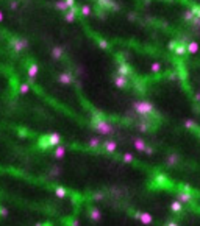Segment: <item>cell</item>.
<instances>
[{"label":"cell","mask_w":200,"mask_h":226,"mask_svg":"<svg viewBox=\"0 0 200 226\" xmlns=\"http://www.w3.org/2000/svg\"><path fill=\"white\" fill-rule=\"evenodd\" d=\"M135 109L139 115H148V114H152L153 112V106L152 103H148V102H136L135 103Z\"/></svg>","instance_id":"obj_1"},{"label":"cell","mask_w":200,"mask_h":226,"mask_svg":"<svg viewBox=\"0 0 200 226\" xmlns=\"http://www.w3.org/2000/svg\"><path fill=\"white\" fill-rule=\"evenodd\" d=\"M94 128L98 131V133H102V134H108V133H111V125L110 123H106L105 120H95L94 122Z\"/></svg>","instance_id":"obj_2"},{"label":"cell","mask_w":200,"mask_h":226,"mask_svg":"<svg viewBox=\"0 0 200 226\" xmlns=\"http://www.w3.org/2000/svg\"><path fill=\"white\" fill-rule=\"evenodd\" d=\"M60 136L58 134H50V136H45V137H42V140H41V145H44V147H53V145H56V143H60Z\"/></svg>","instance_id":"obj_3"},{"label":"cell","mask_w":200,"mask_h":226,"mask_svg":"<svg viewBox=\"0 0 200 226\" xmlns=\"http://www.w3.org/2000/svg\"><path fill=\"white\" fill-rule=\"evenodd\" d=\"M169 48H173L177 55H185L186 53V45L183 44V41H175L169 44Z\"/></svg>","instance_id":"obj_4"},{"label":"cell","mask_w":200,"mask_h":226,"mask_svg":"<svg viewBox=\"0 0 200 226\" xmlns=\"http://www.w3.org/2000/svg\"><path fill=\"white\" fill-rule=\"evenodd\" d=\"M13 47H14L16 52H22V50L27 47V41H25V39H14L13 41Z\"/></svg>","instance_id":"obj_5"},{"label":"cell","mask_w":200,"mask_h":226,"mask_svg":"<svg viewBox=\"0 0 200 226\" xmlns=\"http://www.w3.org/2000/svg\"><path fill=\"white\" fill-rule=\"evenodd\" d=\"M114 84L119 87V89H125L128 84V80L125 78V77H120V75H117V77L114 78Z\"/></svg>","instance_id":"obj_6"},{"label":"cell","mask_w":200,"mask_h":226,"mask_svg":"<svg viewBox=\"0 0 200 226\" xmlns=\"http://www.w3.org/2000/svg\"><path fill=\"white\" fill-rule=\"evenodd\" d=\"M198 52V44L195 41H191L186 44V53H191V55H195Z\"/></svg>","instance_id":"obj_7"},{"label":"cell","mask_w":200,"mask_h":226,"mask_svg":"<svg viewBox=\"0 0 200 226\" xmlns=\"http://www.w3.org/2000/svg\"><path fill=\"white\" fill-rule=\"evenodd\" d=\"M117 72H119L120 77H125V78H127L128 73H130V67H128L127 64H119V66H117Z\"/></svg>","instance_id":"obj_8"},{"label":"cell","mask_w":200,"mask_h":226,"mask_svg":"<svg viewBox=\"0 0 200 226\" xmlns=\"http://www.w3.org/2000/svg\"><path fill=\"white\" fill-rule=\"evenodd\" d=\"M75 16H77V8H70L67 13H66V16H64V19L67 20V22H73L75 20Z\"/></svg>","instance_id":"obj_9"},{"label":"cell","mask_w":200,"mask_h":226,"mask_svg":"<svg viewBox=\"0 0 200 226\" xmlns=\"http://www.w3.org/2000/svg\"><path fill=\"white\" fill-rule=\"evenodd\" d=\"M135 147L138 148V150H141V151H147V153H152V150H150V148H147L145 147V143L141 140V139H136L135 140Z\"/></svg>","instance_id":"obj_10"},{"label":"cell","mask_w":200,"mask_h":226,"mask_svg":"<svg viewBox=\"0 0 200 226\" xmlns=\"http://www.w3.org/2000/svg\"><path fill=\"white\" fill-rule=\"evenodd\" d=\"M58 80L61 83H64V84H69V83H72V75L70 73H61L58 77Z\"/></svg>","instance_id":"obj_11"},{"label":"cell","mask_w":200,"mask_h":226,"mask_svg":"<svg viewBox=\"0 0 200 226\" xmlns=\"http://www.w3.org/2000/svg\"><path fill=\"white\" fill-rule=\"evenodd\" d=\"M116 142H113V140H106L105 142V150H106V151L108 153H114L116 151Z\"/></svg>","instance_id":"obj_12"},{"label":"cell","mask_w":200,"mask_h":226,"mask_svg":"<svg viewBox=\"0 0 200 226\" xmlns=\"http://www.w3.org/2000/svg\"><path fill=\"white\" fill-rule=\"evenodd\" d=\"M36 75H38V66L36 64H31L28 67V77L30 78H36Z\"/></svg>","instance_id":"obj_13"},{"label":"cell","mask_w":200,"mask_h":226,"mask_svg":"<svg viewBox=\"0 0 200 226\" xmlns=\"http://www.w3.org/2000/svg\"><path fill=\"white\" fill-rule=\"evenodd\" d=\"M80 13H81L85 17H88V16H91V14H92V8H91L89 5H83V6L80 8Z\"/></svg>","instance_id":"obj_14"},{"label":"cell","mask_w":200,"mask_h":226,"mask_svg":"<svg viewBox=\"0 0 200 226\" xmlns=\"http://www.w3.org/2000/svg\"><path fill=\"white\" fill-rule=\"evenodd\" d=\"M189 11H191V14H192L194 17H198V19H200V5H192Z\"/></svg>","instance_id":"obj_15"},{"label":"cell","mask_w":200,"mask_h":226,"mask_svg":"<svg viewBox=\"0 0 200 226\" xmlns=\"http://www.w3.org/2000/svg\"><path fill=\"white\" fill-rule=\"evenodd\" d=\"M139 218H141V221H144V223H152V217H150V214H147V212H144V214H139Z\"/></svg>","instance_id":"obj_16"},{"label":"cell","mask_w":200,"mask_h":226,"mask_svg":"<svg viewBox=\"0 0 200 226\" xmlns=\"http://www.w3.org/2000/svg\"><path fill=\"white\" fill-rule=\"evenodd\" d=\"M56 10H60V11H66L67 10V5H66V2L64 0H60V2H56Z\"/></svg>","instance_id":"obj_17"},{"label":"cell","mask_w":200,"mask_h":226,"mask_svg":"<svg viewBox=\"0 0 200 226\" xmlns=\"http://www.w3.org/2000/svg\"><path fill=\"white\" fill-rule=\"evenodd\" d=\"M52 55H53V58H60V56L63 55V48H61V47H55V48L52 50Z\"/></svg>","instance_id":"obj_18"},{"label":"cell","mask_w":200,"mask_h":226,"mask_svg":"<svg viewBox=\"0 0 200 226\" xmlns=\"http://www.w3.org/2000/svg\"><path fill=\"white\" fill-rule=\"evenodd\" d=\"M178 198L181 200L183 203H189V200H191V195H188V193H180V195H178ZM181 201H180V203H181Z\"/></svg>","instance_id":"obj_19"},{"label":"cell","mask_w":200,"mask_h":226,"mask_svg":"<svg viewBox=\"0 0 200 226\" xmlns=\"http://www.w3.org/2000/svg\"><path fill=\"white\" fill-rule=\"evenodd\" d=\"M64 151H66V150H64L63 147H58V148L55 150V153H53V155H55L56 158H61V156H64Z\"/></svg>","instance_id":"obj_20"},{"label":"cell","mask_w":200,"mask_h":226,"mask_svg":"<svg viewBox=\"0 0 200 226\" xmlns=\"http://www.w3.org/2000/svg\"><path fill=\"white\" fill-rule=\"evenodd\" d=\"M28 89H30V86H28V84H22V86L19 87V92H20V94H27V92H28Z\"/></svg>","instance_id":"obj_21"},{"label":"cell","mask_w":200,"mask_h":226,"mask_svg":"<svg viewBox=\"0 0 200 226\" xmlns=\"http://www.w3.org/2000/svg\"><path fill=\"white\" fill-rule=\"evenodd\" d=\"M172 211H181V203L180 201L172 203Z\"/></svg>","instance_id":"obj_22"},{"label":"cell","mask_w":200,"mask_h":226,"mask_svg":"<svg viewBox=\"0 0 200 226\" xmlns=\"http://www.w3.org/2000/svg\"><path fill=\"white\" fill-rule=\"evenodd\" d=\"M55 193H56L58 196H64V195H66V190H64L63 187H56V190H55Z\"/></svg>","instance_id":"obj_23"},{"label":"cell","mask_w":200,"mask_h":226,"mask_svg":"<svg viewBox=\"0 0 200 226\" xmlns=\"http://www.w3.org/2000/svg\"><path fill=\"white\" fill-rule=\"evenodd\" d=\"M98 45L102 47V48H108V47H110V45H108V42H106V41H103V39H100V41H98Z\"/></svg>","instance_id":"obj_24"},{"label":"cell","mask_w":200,"mask_h":226,"mask_svg":"<svg viewBox=\"0 0 200 226\" xmlns=\"http://www.w3.org/2000/svg\"><path fill=\"white\" fill-rule=\"evenodd\" d=\"M160 69H161V64H160V63H153V64H152V70H153V72H158Z\"/></svg>","instance_id":"obj_25"},{"label":"cell","mask_w":200,"mask_h":226,"mask_svg":"<svg viewBox=\"0 0 200 226\" xmlns=\"http://www.w3.org/2000/svg\"><path fill=\"white\" fill-rule=\"evenodd\" d=\"M64 2H66L67 8H73L75 6V0H64Z\"/></svg>","instance_id":"obj_26"},{"label":"cell","mask_w":200,"mask_h":226,"mask_svg":"<svg viewBox=\"0 0 200 226\" xmlns=\"http://www.w3.org/2000/svg\"><path fill=\"white\" fill-rule=\"evenodd\" d=\"M91 217H92V218H95V220H97V218H98V217H100V214H98V211H95V209H94V211H91Z\"/></svg>","instance_id":"obj_27"},{"label":"cell","mask_w":200,"mask_h":226,"mask_svg":"<svg viewBox=\"0 0 200 226\" xmlns=\"http://www.w3.org/2000/svg\"><path fill=\"white\" fill-rule=\"evenodd\" d=\"M91 145L97 147V145H98V140H97V139H92V140H91Z\"/></svg>","instance_id":"obj_28"},{"label":"cell","mask_w":200,"mask_h":226,"mask_svg":"<svg viewBox=\"0 0 200 226\" xmlns=\"http://www.w3.org/2000/svg\"><path fill=\"white\" fill-rule=\"evenodd\" d=\"M125 161H133V156L131 155H125Z\"/></svg>","instance_id":"obj_29"},{"label":"cell","mask_w":200,"mask_h":226,"mask_svg":"<svg viewBox=\"0 0 200 226\" xmlns=\"http://www.w3.org/2000/svg\"><path fill=\"white\" fill-rule=\"evenodd\" d=\"M2 20H3V13L0 11V22H2Z\"/></svg>","instance_id":"obj_30"},{"label":"cell","mask_w":200,"mask_h":226,"mask_svg":"<svg viewBox=\"0 0 200 226\" xmlns=\"http://www.w3.org/2000/svg\"><path fill=\"white\" fill-rule=\"evenodd\" d=\"M166 226H177V224H175V223H172V221H170V223H167Z\"/></svg>","instance_id":"obj_31"}]
</instances>
